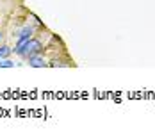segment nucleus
<instances>
[{
	"label": "nucleus",
	"mask_w": 155,
	"mask_h": 139,
	"mask_svg": "<svg viewBox=\"0 0 155 139\" xmlns=\"http://www.w3.org/2000/svg\"><path fill=\"white\" fill-rule=\"evenodd\" d=\"M41 50H43V43H41L39 39H36V38H31V39L27 41V45L23 46V50H21V55H20V57L29 59V57L36 55V54H41Z\"/></svg>",
	"instance_id": "obj_1"
},
{
	"label": "nucleus",
	"mask_w": 155,
	"mask_h": 139,
	"mask_svg": "<svg viewBox=\"0 0 155 139\" xmlns=\"http://www.w3.org/2000/svg\"><path fill=\"white\" fill-rule=\"evenodd\" d=\"M13 50H11V46H7V45H0V59H5L9 54H11Z\"/></svg>",
	"instance_id": "obj_4"
},
{
	"label": "nucleus",
	"mask_w": 155,
	"mask_h": 139,
	"mask_svg": "<svg viewBox=\"0 0 155 139\" xmlns=\"http://www.w3.org/2000/svg\"><path fill=\"white\" fill-rule=\"evenodd\" d=\"M0 68H15V62L9 61L7 57L5 59H0Z\"/></svg>",
	"instance_id": "obj_5"
},
{
	"label": "nucleus",
	"mask_w": 155,
	"mask_h": 139,
	"mask_svg": "<svg viewBox=\"0 0 155 139\" xmlns=\"http://www.w3.org/2000/svg\"><path fill=\"white\" fill-rule=\"evenodd\" d=\"M32 34H34V29H32V27H23L16 36H18V38H32Z\"/></svg>",
	"instance_id": "obj_3"
},
{
	"label": "nucleus",
	"mask_w": 155,
	"mask_h": 139,
	"mask_svg": "<svg viewBox=\"0 0 155 139\" xmlns=\"http://www.w3.org/2000/svg\"><path fill=\"white\" fill-rule=\"evenodd\" d=\"M29 66H32V68H47V66H50V62H47V59L41 54H36V55L29 57Z\"/></svg>",
	"instance_id": "obj_2"
}]
</instances>
